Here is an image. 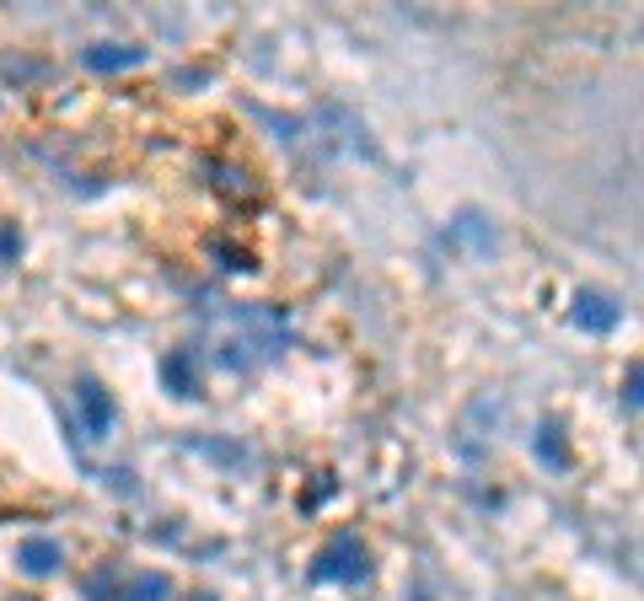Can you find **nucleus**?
Here are the masks:
<instances>
[{
	"label": "nucleus",
	"mask_w": 644,
	"mask_h": 601,
	"mask_svg": "<svg viewBox=\"0 0 644 601\" xmlns=\"http://www.w3.org/2000/svg\"><path fill=\"white\" fill-rule=\"evenodd\" d=\"M537 457H542L548 468H570V452H564L559 424H542V430H537Z\"/></svg>",
	"instance_id": "obj_10"
},
{
	"label": "nucleus",
	"mask_w": 644,
	"mask_h": 601,
	"mask_svg": "<svg viewBox=\"0 0 644 601\" xmlns=\"http://www.w3.org/2000/svg\"><path fill=\"white\" fill-rule=\"evenodd\" d=\"M86 601H119V586H114L108 575H92V580H86Z\"/></svg>",
	"instance_id": "obj_11"
},
{
	"label": "nucleus",
	"mask_w": 644,
	"mask_h": 601,
	"mask_svg": "<svg viewBox=\"0 0 644 601\" xmlns=\"http://www.w3.org/2000/svg\"><path fill=\"white\" fill-rule=\"evenodd\" d=\"M167 591H172L167 575H134L124 591H119V601H167Z\"/></svg>",
	"instance_id": "obj_9"
},
{
	"label": "nucleus",
	"mask_w": 644,
	"mask_h": 601,
	"mask_svg": "<svg viewBox=\"0 0 644 601\" xmlns=\"http://www.w3.org/2000/svg\"><path fill=\"white\" fill-rule=\"evenodd\" d=\"M575 323L585 334H612L623 323V306L607 290H575Z\"/></svg>",
	"instance_id": "obj_4"
},
{
	"label": "nucleus",
	"mask_w": 644,
	"mask_h": 601,
	"mask_svg": "<svg viewBox=\"0 0 644 601\" xmlns=\"http://www.w3.org/2000/svg\"><path fill=\"white\" fill-rule=\"evenodd\" d=\"M162 382H167V393H172V398H193V393H199V376H193V354H189V349H172V354L162 360Z\"/></svg>",
	"instance_id": "obj_6"
},
{
	"label": "nucleus",
	"mask_w": 644,
	"mask_h": 601,
	"mask_svg": "<svg viewBox=\"0 0 644 601\" xmlns=\"http://www.w3.org/2000/svg\"><path fill=\"white\" fill-rule=\"evenodd\" d=\"M451 231H456L462 242H473V253H478V259H489V253H494V226H489L478 209L456 215V226H451Z\"/></svg>",
	"instance_id": "obj_8"
},
{
	"label": "nucleus",
	"mask_w": 644,
	"mask_h": 601,
	"mask_svg": "<svg viewBox=\"0 0 644 601\" xmlns=\"http://www.w3.org/2000/svg\"><path fill=\"white\" fill-rule=\"evenodd\" d=\"M75 413H81V430H86V441H108V435H114V419H119V408H114L108 387H103L97 376H81V382H75Z\"/></svg>",
	"instance_id": "obj_3"
},
{
	"label": "nucleus",
	"mask_w": 644,
	"mask_h": 601,
	"mask_svg": "<svg viewBox=\"0 0 644 601\" xmlns=\"http://www.w3.org/2000/svg\"><path fill=\"white\" fill-rule=\"evenodd\" d=\"M290 344V328H285V312L263 306V301H242V306H226L210 317L204 328V349L215 354L220 371H258L269 360H279Z\"/></svg>",
	"instance_id": "obj_1"
},
{
	"label": "nucleus",
	"mask_w": 644,
	"mask_h": 601,
	"mask_svg": "<svg viewBox=\"0 0 644 601\" xmlns=\"http://www.w3.org/2000/svg\"><path fill=\"white\" fill-rule=\"evenodd\" d=\"M16 564H22L27 575H55L64 564V548L55 537H27V542L16 548Z\"/></svg>",
	"instance_id": "obj_5"
},
{
	"label": "nucleus",
	"mask_w": 644,
	"mask_h": 601,
	"mask_svg": "<svg viewBox=\"0 0 644 601\" xmlns=\"http://www.w3.org/2000/svg\"><path fill=\"white\" fill-rule=\"evenodd\" d=\"M145 60V49H129V44H97V49H86L81 55V65L86 70H129Z\"/></svg>",
	"instance_id": "obj_7"
},
{
	"label": "nucleus",
	"mask_w": 644,
	"mask_h": 601,
	"mask_svg": "<svg viewBox=\"0 0 644 601\" xmlns=\"http://www.w3.org/2000/svg\"><path fill=\"white\" fill-rule=\"evenodd\" d=\"M366 575H371V553H366V542L355 532H338L318 553V564H312V580L318 586H355Z\"/></svg>",
	"instance_id": "obj_2"
},
{
	"label": "nucleus",
	"mask_w": 644,
	"mask_h": 601,
	"mask_svg": "<svg viewBox=\"0 0 644 601\" xmlns=\"http://www.w3.org/2000/svg\"><path fill=\"white\" fill-rule=\"evenodd\" d=\"M629 408H640V365H629Z\"/></svg>",
	"instance_id": "obj_12"
}]
</instances>
